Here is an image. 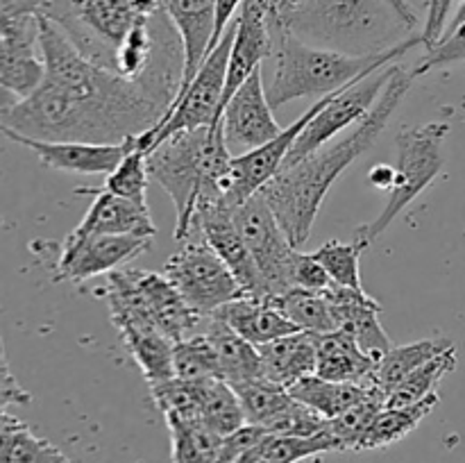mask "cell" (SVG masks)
<instances>
[{
    "label": "cell",
    "instance_id": "cell-1",
    "mask_svg": "<svg viewBox=\"0 0 465 463\" xmlns=\"http://www.w3.org/2000/svg\"><path fill=\"white\" fill-rule=\"evenodd\" d=\"M36 39L44 80L30 95L0 107L5 130L41 141L121 143L153 130L173 104L162 86L91 62L44 14Z\"/></svg>",
    "mask_w": 465,
    "mask_h": 463
},
{
    "label": "cell",
    "instance_id": "cell-2",
    "mask_svg": "<svg viewBox=\"0 0 465 463\" xmlns=\"http://www.w3.org/2000/svg\"><path fill=\"white\" fill-rule=\"evenodd\" d=\"M413 82L416 80L411 71L395 64L393 75L375 107L352 127L348 136L325 143L293 166H282L280 172L259 191L295 248L307 243L312 236L313 222L331 184L380 139Z\"/></svg>",
    "mask_w": 465,
    "mask_h": 463
},
{
    "label": "cell",
    "instance_id": "cell-3",
    "mask_svg": "<svg viewBox=\"0 0 465 463\" xmlns=\"http://www.w3.org/2000/svg\"><path fill=\"white\" fill-rule=\"evenodd\" d=\"M271 23L318 48L377 54L413 36L418 16L393 0H280Z\"/></svg>",
    "mask_w": 465,
    "mask_h": 463
},
{
    "label": "cell",
    "instance_id": "cell-4",
    "mask_svg": "<svg viewBox=\"0 0 465 463\" xmlns=\"http://www.w3.org/2000/svg\"><path fill=\"white\" fill-rule=\"evenodd\" d=\"M232 150L223 134V123L171 134L150 148L148 172L168 195L177 212L175 241L189 234L195 209L227 198Z\"/></svg>",
    "mask_w": 465,
    "mask_h": 463
},
{
    "label": "cell",
    "instance_id": "cell-5",
    "mask_svg": "<svg viewBox=\"0 0 465 463\" xmlns=\"http://www.w3.org/2000/svg\"><path fill=\"white\" fill-rule=\"evenodd\" d=\"M271 30L275 71H272L271 84L266 86V95L272 109L300 98H325V95L336 94L371 73L395 64L416 45H422V36L413 34L384 53L345 54L304 44L302 39L272 23Z\"/></svg>",
    "mask_w": 465,
    "mask_h": 463
},
{
    "label": "cell",
    "instance_id": "cell-6",
    "mask_svg": "<svg viewBox=\"0 0 465 463\" xmlns=\"http://www.w3.org/2000/svg\"><path fill=\"white\" fill-rule=\"evenodd\" d=\"M450 134L448 123H425L418 127H407L398 134V166H395V182L391 189L389 202L384 212L371 222H363L354 230V241L371 248L381 234L391 227V222L439 177L445 166V139Z\"/></svg>",
    "mask_w": 465,
    "mask_h": 463
},
{
    "label": "cell",
    "instance_id": "cell-7",
    "mask_svg": "<svg viewBox=\"0 0 465 463\" xmlns=\"http://www.w3.org/2000/svg\"><path fill=\"white\" fill-rule=\"evenodd\" d=\"M95 295L107 302L112 322L121 334L123 345L139 363L148 386L175 377V368H173L175 343L143 311L125 268L107 272L104 286L95 289Z\"/></svg>",
    "mask_w": 465,
    "mask_h": 463
},
{
    "label": "cell",
    "instance_id": "cell-8",
    "mask_svg": "<svg viewBox=\"0 0 465 463\" xmlns=\"http://www.w3.org/2000/svg\"><path fill=\"white\" fill-rule=\"evenodd\" d=\"M44 16L57 23L84 57L114 71V59L139 14L132 0H48Z\"/></svg>",
    "mask_w": 465,
    "mask_h": 463
},
{
    "label": "cell",
    "instance_id": "cell-9",
    "mask_svg": "<svg viewBox=\"0 0 465 463\" xmlns=\"http://www.w3.org/2000/svg\"><path fill=\"white\" fill-rule=\"evenodd\" d=\"M236 18L230 23L223 39L218 41L216 48L204 57L195 73L193 82L175 98V103L168 107L162 121L153 130L139 134V145L150 153L157 143L168 139L171 134L184 130H195V127H209L221 121V104L223 94H225L227 80V62H230V50L234 44Z\"/></svg>",
    "mask_w": 465,
    "mask_h": 463
},
{
    "label": "cell",
    "instance_id": "cell-10",
    "mask_svg": "<svg viewBox=\"0 0 465 463\" xmlns=\"http://www.w3.org/2000/svg\"><path fill=\"white\" fill-rule=\"evenodd\" d=\"M163 275L203 316H209L232 300L245 295L227 263L209 245L198 225H191L180 250L168 257Z\"/></svg>",
    "mask_w": 465,
    "mask_h": 463
},
{
    "label": "cell",
    "instance_id": "cell-11",
    "mask_svg": "<svg viewBox=\"0 0 465 463\" xmlns=\"http://www.w3.org/2000/svg\"><path fill=\"white\" fill-rule=\"evenodd\" d=\"M234 222L266 281L268 298L291 291V266L300 248L291 243L263 195L254 193L245 202L236 204Z\"/></svg>",
    "mask_w": 465,
    "mask_h": 463
},
{
    "label": "cell",
    "instance_id": "cell-12",
    "mask_svg": "<svg viewBox=\"0 0 465 463\" xmlns=\"http://www.w3.org/2000/svg\"><path fill=\"white\" fill-rule=\"evenodd\" d=\"M398 64V62H395ZM380 68V71L371 73L363 80L354 82V84L345 86V89L336 91L330 98V103L312 118L307 127L302 130V134L298 136V141L293 143L291 153L286 154L284 166H293L300 159H304L307 154L316 153L318 148H322L325 143H330L339 132L348 130L354 123L361 121L375 103L380 100L381 91L389 84L391 75H393V66Z\"/></svg>",
    "mask_w": 465,
    "mask_h": 463
},
{
    "label": "cell",
    "instance_id": "cell-13",
    "mask_svg": "<svg viewBox=\"0 0 465 463\" xmlns=\"http://www.w3.org/2000/svg\"><path fill=\"white\" fill-rule=\"evenodd\" d=\"M331 95L334 94L325 95V98H318L298 121H293L289 127H284V130H282L275 139L268 141V143L232 157V171L230 180H227V200H230L232 204L245 202L250 195L259 193V191L280 172V168L284 166L286 162V154L291 153V148H293V143L298 141V136L302 134L304 127L312 123V118L330 103Z\"/></svg>",
    "mask_w": 465,
    "mask_h": 463
},
{
    "label": "cell",
    "instance_id": "cell-14",
    "mask_svg": "<svg viewBox=\"0 0 465 463\" xmlns=\"http://www.w3.org/2000/svg\"><path fill=\"white\" fill-rule=\"evenodd\" d=\"M153 245L145 236H82L71 232L62 245L54 275L62 281H86L91 277L118 271Z\"/></svg>",
    "mask_w": 465,
    "mask_h": 463
},
{
    "label": "cell",
    "instance_id": "cell-15",
    "mask_svg": "<svg viewBox=\"0 0 465 463\" xmlns=\"http://www.w3.org/2000/svg\"><path fill=\"white\" fill-rule=\"evenodd\" d=\"M234 207L227 198L213 200V202L203 204L195 209L191 225H198L204 239L209 241L218 257L227 263L232 275L245 291V295H257V298H268L266 281L241 236L239 227L234 222Z\"/></svg>",
    "mask_w": 465,
    "mask_h": 463
},
{
    "label": "cell",
    "instance_id": "cell-16",
    "mask_svg": "<svg viewBox=\"0 0 465 463\" xmlns=\"http://www.w3.org/2000/svg\"><path fill=\"white\" fill-rule=\"evenodd\" d=\"M221 123L230 150H254L275 139L284 130L272 116V107L268 103L266 86H263L262 68H257L236 89V94L232 95L230 103L223 109Z\"/></svg>",
    "mask_w": 465,
    "mask_h": 463
},
{
    "label": "cell",
    "instance_id": "cell-17",
    "mask_svg": "<svg viewBox=\"0 0 465 463\" xmlns=\"http://www.w3.org/2000/svg\"><path fill=\"white\" fill-rule=\"evenodd\" d=\"M0 136L12 143L25 145L27 150L41 159L48 168L64 172H80V175H109L130 153L134 136H127L121 143H86V141H41L16 134L0 127Z\"/></svg>",
    "mask_w": 465,
    "mask_h": 463
},
{
    "label": "cell",
    "instance_id": "cell-18",
    "mask_svg": "<svg viewBox=\"0 0 465 463\" xmlns=\"http://www.w3.org/2000/svg\"><path fill=\"white\" fill-rule=\"evenodd\" d=\"M272 54V30H271V7L266 0H243L236 14L234 44L227 62L225 94H223L221 116L225 104L236 94L241 84L262 68L263 59Z\"/></svg>",
    "mask_w": 465,
    "mask_h": 463
},
{
    "label": "cell",
    "instance_id": "cell-19",
    "mask_svg": "<svg viewBox=\"0 0 465 463\" xmlns=\"http://www.w3.org/2000/svg\"><path fill=\"white\" fill-rule=\"evenodd\" d=\"M134 293L139 298L143 311L153 318L154 325L173 340L191 339L198 334L204 325L203 313L195 311L189 302L180 295V291L168 281V277L153 271H139V268H125Z\"/></svg>",
    "mask_w": 465,
    "mask_h": 463
},
{
    "label": "cell",
    "instance_id": "cell-20",
    "mask_svg": "<svg viewBox=\"0 0 465 463\" xmlns=\"http://www.w3.org/2000/svg\"><path fill=\"white\" fill-rule=\"evenodd\" d=\"M322 293L330 302L339 330L352 336L368 357L380 361L393 348L389 334H386L380 322L381 304L375 298H371L366 291L331 284Z\"/></svg>",
    "mask_w": 465,
    "mask_h": 463
},
{
    "label": "cell",
    "instance_id": "cell-21",
    "mask_svg": "<svg viewBox=\"0 0 465 463\" xmlns=\"http://www.w3.org/2000/svg\"><path fill=\"white\" fill-rule=\"evenodd\" d=\"M77 195H91L94 202L86 209L84 218L75 227V234L82 236H145L154 239L157 227L148 212V204L132 202V200L114 195L104 189H77Z\"/></svg>",
    "mask_w": 465,
    "mask_h": 463
},
{
    "label": "cell",
    "instance_id": "cell-22",
    "mask_svg": "<svg viewBox=\"0 0 465 463\" xmlns=\"http://www.w3.org/2000/svg\"><path fill=\"white\" fill-rule=\"evenodd\" d=\"M163 12L175 25L182 39V48H184V71H182L180 82L182 94L193 82L204 57L212 53L216 0H163Z\"/></svg>",
    "mask_w": 465,
    "mask_h": 463
},
{
    "label": "cell",
    "instance_id": "cell-23",
    "mask_svg": "<svg viewBox=\"0 0 465 463\" xmlns=\"http://www.w3.org/2000/svg\"><path fill=\"white\" fill-rule=\"evenodd\" d=\"M316 375L330 381L375 389L377 361L359 348L352 336L336 330L330 334H318Z\"/></svg>",
    "mask_w": 465,
    "mask_h": 463
},
{
    "label": "cell",
    "instance_id": "cell-24",
    "mask_svg": "<svg viewBox=\"0 0 465 463\" xmlns=\"http://www.w3.org/2000/svg\"><path fill=\"white\" fill-rule=\"evenodd\" d=\"M213 313L230 330H234L236 334L243 336L245 340H250L257 348L280 339V336L298 331V327L275 307L271 298L241 295V298L232 300V302H227L225 307H221Z\"/></svg>",
    "mask_w": 465,
    "mask_h": 463
},
{
    "label": "cell",
    "instance_id": "cell-25",
    "mask_svg": "<svg viewBox=\"0 0 465 463\" xmlns=\"http://www.w3.org/2000/svg\"><path fill=\"white\" fill-rule=\"evenodd\" d=\"M318 334L298 330L293 334L280 336L259 348L262 357V377L291 389L304 377L316 372Z\"/></svg>",
    "mask_w": 465,
    "mask_h": 463
},
{
    "label": "cell",
    "instance_id": "cell-26",
    "mask_svg": "<svg viewBox=\"0 0 465 463\" xmlns=\"http://www.w3.org/2000/svg\"><path fill=\"white\" fill-rule=\"evenodd\" d=\"M39 21L18 34L0 36V86L18 98L30 95L44 80V59L36 54Z\"/></svg>",
    "mask_w": 465,
    "mask_h": 463
},
{
    "label": "cell",
    "instance_id": "cell-27",
    "mask_svg": "<svg viewBox=\"0 0 465 463\" xmlns=\"http://www.w3.org/2000/svg\"><path fill=\"white\" fill-rule=\"evenodd\" d=\"M203 331L212 340L218 361V377L223 381L236 386L262 377V357H259L257 345L230 330L216 313H209L204 318Z\"/></svg>",
    "mask_w": 465,
    "mask_h": 463
},
{
    "label": "cell",
    "instance_id": "cell-28",
    "mask_svg": "<svg viewBox=\"0 0 465 463\" xmlns=\"http://www.w3.org/2000/svg\"><path fill=\"white\" fill-rule=\"evenodd\" d=\"M166 425L171 431V463H216L221 457L223 436L200 418L173 416L168 413Z\"/></svg>",
    "mask_w": 465,
    "mask_h": 463
},
{
    "label": "cell",
    "instance_id": "cell-29",
    "mask_svg": "<svg viewBox=\"0 0 465 463\" xmlns=\"http://www.w3.org/2000/svg\"><path fill=\"white\" fill-rule=\"evenodd\" d=\"M436 404H439V393L430 395V398L420 399V402L404 404V407H384L377 413L372 425L368 427L359 449L386 448V445H393L398 440L407 438L434 411Z\"/></svg>",
    "mask_w": 465,
    "mask_h": 463
},
{
    "label": "cell",
    "instance_id": "cell-30",
    "mask_svg": "<svg viewBox=\"0 0 465 463\" xmlns=\"http://www.w3.org/2000/svg\"><path fill=\"white\" fill-rule=\"evenodd\" d=\"M0 463H71V458L25 422L9 416L0 429Z\"/></svg>",
    "mask_w": 465,
    "mask_h": 463
},
{
    "label": "cell",
    "instance_id": "cell-31",
    "mask_svg": "<svg viewBox=\"0 0 465 463\" xmlns=\"http://www.w3.org/2000/svg\"><path fill=\"white\" fill-rule=\"evenodd\" d=\"M450 345L452 343L445 339H425L416 340V343L400 345V348L393 345V348L377 361V386H380L381 393L389 395L391 390L398 389L416 368H420L422 363L434 359L436 354H440L445 348H450Z\"/></svg>",
    "mask_w": 465,
    "mask_h": 463
},
{
    "label": "cell",
    "instance_id": "cell-32",
    "mask_svg": "<svg viewBox=\"0 0 465 463\" xmlns=\"http://www.w3.org/2000/svg\"><path fill=\"white\" fill-rule=\"evenodd\" d=\"M239 395L241 409H243L245 422L250 425H259L268 431V427L293 404V395L286 386L268 381L263 377L259 379L243 381V384L232 386Z\"/></svg>",
    "mask_w": 465,
    "mask_h": 463
},
{
    "label": "cell",
    "instance_id": "cell-33",
    "mask_svg": "<svg viewBox=\"0 0 465 463\" xmlns=\"http://www.w3.org/2000/svg\"><path fill=\"white\" fill-rule=\"evenodd\" d=\"M289 390L298 402L307 404L313 411H318L327 420H331V418L341 416L345 409L352 407L357 399H361L368 389H361V386L354 384H343V381L322 379V377H318L313 372V375L304 377L298 384L291 386Z\"/></svg>",
    "mask_w": 465,
    "mask_h": 463
},
{
    "label": "cell",
    "instance_id": "cell-34",
    "mask_svg": "<svg viewBox=\"0 0 465 463\" xmlns=\"http://www.w3.org/2000/svg\"><path fill=\"white\" fill-rule=\"evenodd\" d=\"M271 300L298 330L312 331V334H330L339 330L322 291L291 289Z\"/></svg>",
    "mask_w": 465,
    "mask_h": 463
},
{
    "label": "cell",
    "instance_id": "cell-35",
    "mask_svg": "<svg viewBox=\"0 0 465 463\" xmlns=\"http://www.w3.org/2000/svg\"><path fill=\"white\" fill-rule=\"evenodd\" d=\"M198 418L221 436L232 434L245 425L239 395L232 389V384L223 379H207L203 384Z\"/></svg>",
    "mask_w": 465,
    "mask_h": 463
},
{
    "label": "cell",
    "instance_id": "cell-36",
    "mask_svg": "<svg viewBox=\"0 0 465 463\" xmlns=\"http://www.w3.org/2000/svg\"><path fill=\"white\" fill-rule=\"evenodd\" d=\"M454 368H457V348L450 345L443 352L436 354L434 359L416 368L398 389L391 390L386 395V407H404V404H413L430 398V395L436 393V386L440 384V379L450 375Z\"/></svg>",
    "mask_w": 465,
    "mask_h": 463
},
{
    "label": "cell",
    "instance_id": "cell-37",
    "mask_svg": "<svg viewBox=\"0 0 465 463\" xmlns=\"http://www.w3.org/2000/svg\"><path fill=\"white\" fill-rule=\"evenodd\" d=\"M384 407L386 395L375 386V389H368L366 395H363L361 399H357L350 409H345L341 416L331 418L327 429H330V436L336 440L339 449L361 448V440L363 436H366L368 427L372 425L377 413Z\"/></svg>",
    "mask_w": 465,
    "mask_h": 463
},
{
    "label": "cell",
    "instance_id": "cell-38",
    "mask_svg": "<svg viewBox=\"0 0 465 463\" xmlns=\"http://www.w3.org/2000/svg\"><path fill=\"white\" fill-rule=\"evenodd\" d=\"M257 449L271 463H300L302 458L316 457V454L339 452V445L330 436V429L318 436H289L268 431Z\"/></svg>",
    "mask_w": 465,
    "mask_h": 463
},
{
    "label": "cell",
    "instance_id": "cell-39",
    "mask_svg": "<svg viewBox=\"0 0 465 463\" xmlns=\"http://www.w3.org/2000/svg\"><path fill=\"white\" fill-rule=\"evenodd\" d=\"M148 150L139 145V134L132 143L130 153L123 157V162L107 175L100 189L109 191L114 195L132 200V202L145 204V186H148Z\"/></svg>",
    "mask_w": 465,
    "mask_h": 463
},
{
    "label": "cell",
    "instance_id": "cell-40",
    "mask_svg": "<svg viewBox=\"0 0 465 463\" xmlns=\"http://www.w3.org/2000/svg\"><path fill=\"white\" fill-rule=\"evenodd\" d=\"M363 245L359 241H327L325 245L316 250L313 259L325 268L330 280L339 286H348V289H361V254Z\"/></svg>",
    "mask_w": 465,
    "mask_h": 463
},
{
    "label": "cell",
    "instance_id": "cell-41",
    "mask_svg": "<svg viewBox=\"0 0 465 463\" xmlns=\"http://www.w3.org/2000/svg\"><path fill=\"white\" fill-rule=\"evenodd\" d=\"M173 368H175V377H180V379H221L218 377L216 352H213L212 340L203 330L191 336V339L175 343V348H173Z\"/></svg>",
    "mask_w": 465,
    "mask_h": 463
},
{
    "label": "cell",
    "instance_id": "cell-42",
    "mask_svg": "<svg viewBox=\"0 0 465 463\" xmlns=\"http://www.w3.org/2000/svg\"><path fill=\"white\" fill-rule=\"evenodd\" d=\"M465 62V21L459 23L454 30L445 32L443 39L434 45V48L427 50L425 57L420 59L416 68L411 71L413 80L422 77L425 73L436 71V68L452 66V64Z\"/></svg>",
    "mask_w": 465,
    "mask_h": 463
},
{
    "label": "cell",
    "instance_id": "cell-43",
    "mask_svg": "<svg viewBox=\"0 0 465 463\" xmlns=\"http://www.w3.org/2000/svg\"><path fill=\"white\" fill-rule=\"evenodd\" d=\"M48 0H0V36L18 34L36 25Z\"/></svg>",
    "mask_w": 465,
    "mask_h": 463
},
{
    "label": "cell",
    "instance_id": "cell-44",
    "mask_svg": "<svg viewBox=\"0 0 465 463\" xmlns=\"http://www.w3.org/2000/svg\"><path fill=\"white\" fill-rule=\"evenodd\" d=\"M334 281L325 272V268L313 259V254H302L298 250L291 266V289H307V291H325Z\"/></svg>",
    "mask_w": 465,
    "mask_h": 463
},
{
    "label": "cell",
    "instance_id": "cell-45",
    "mask_svg": "<svg viewBox=\"0 0 465 463\" xmlns=\"http://www.w3.org/2000/svg\"><path fill=\"white\" fill-rule=\"evenodd\" d=\"M266 434L268 431L263 429V427L245 422V425L239 427L236 431L223 436V448H221V457H218V461H236V458L243 457L245 452L257 448Z\"/></svg>",
    "mask_w": 465,
    "mask_h": 463
},
{
    "label": "cell",
    "instance_id": "cell-46",
    "mask_svg": "<svg viewBox=\"0 0 465 463\" xmlns=\"http://www.w3.org/2000/svg\"><path fill=\"white\" fill-rule=\"evenodd\" d=\"M454 0H430V7H427V21L422 27V45L427 50L434 48L440 39H443L445 30H448L450 12H452Z\"/></svg>",
    "mask_w": 465,
    "mask_h": 463
},
{
    "label": "cell",
    "instance_id": "cell-47",
    "mask_svg": "<svg viewBox=\"0 0 465 463\" xmlns=\"http://www.w3.org/2000/svg\"><path fill=\"white\" fill-rule=\"evenodd\" d=\"M241 3L243 0H216V25H213V41H212V50L216 48L218 41L223 39L225 30L230 27L232 18L239 14Z\"/></svg>",
    "mask_w": 465,
    "mask_h": 463
},
{
    "label": "cell",
    "instance_id": "cell-48",
    "mask_svg": "<svg viewBox=\"0 0 465 463\" xmlns=\"http://www.w3.org/2000/svg\"><path fill=\"white\" fill-rule=\"evenodd\" d=\"M368 180H371L372 186L377 189H393L395 182V166H389V163H377V166L371 168L368 172Z\"/></svg>",
    "mask_w": 465,
    "mask_h": 463
},
{
    "label": "cell",
    "instance_id": "cell-49",
    "mask_svg": "<svg viewBox=\"0 0 465 463\" xmlns=\"http://www.w3.org/2000/svg\"><path fill=\"white\" fill-rule=\"evenodd\" d=\"M236 463H271V461H266V458H263L262 454H259V449L252 448V449H250V452H245L243 457L236 458Z\"/></svg>",
    "mask_w": 465,
    "mask_h": 463
},
{
    "label": "cell",
    "instance_id": "cell-50",
    "mask_svg": "<svg viewBox=\"0 0 465 463\" xmlns=\"http://www.w3.org/2000/svg\"><path fill=\"white\" fill-rule=\"evenodd\" d=\"M463 21H465V0H463V3H461V5H459L457 14H454V18H452V21H450V23H448V30H445V32L454 30V27H457V25H459V23H463Z\"/></svg>",
    "mask_w": 465,
    "mask_h": 463
},
{
    "label": "cell",
    "instance_id": "cell-51",
    "mask_svg": "<svg viewBox=\"0 0 465 463\" xmlns=\"http://www.w3.org/2000/svg\"><path fill=\"white\" fill-rule=\"evenodd\" d=\"M266 3H268V7H272V5L280 3V0H266ZM393 3H395V5H400V7H402V9H407V12H413L411 5H409L407 0H393Z\"/></svg>",
    "mask_w": 465,
    "mask_h": 463
},
{
    "label": "cell",
    "instance_id": "cell-52",
    "mask_svg": "<svg viewBox=\"0 0 465 463\" xmlns=\"http://www.w3.org/2000/svg\"><path fill=\"white\" fill-rule=\"evenodd\" d=\"M7 418H9V413L5 411V409H0V429H3V425L7 422Z\"/></svg>",
    "mask_w": 465,
    "mask_h": 463
},
{
    "label": "cell",
    "instance_id": "cell-53",
    "mask_svg": "<svg viewBox=\"0 0 465 463\" xmlns=\"http://www.w3.org/2000/svg\"><path fill=\"white\" fill-rule=\"evenodd\" d=\"M3 363H7V357H5V345H3V339H0V366Z\"/></svg>",
    "mask_w": 465,
    "mask_h": 463
},
{
    "label": "cell",
    "instance_id": "cell-54",
    "mask_svg": "<svg viewBox=\"0 0 465 463\" xmlns=\"http://www.w3.org/2000/svg\"><path fill=\"white\" fill-rule=\"evenodd\" d=\"M216 463H236V461H216Z\"/></svg>",
    "mask_w": 465,
    "mask_h": 463
}]
</instances>
